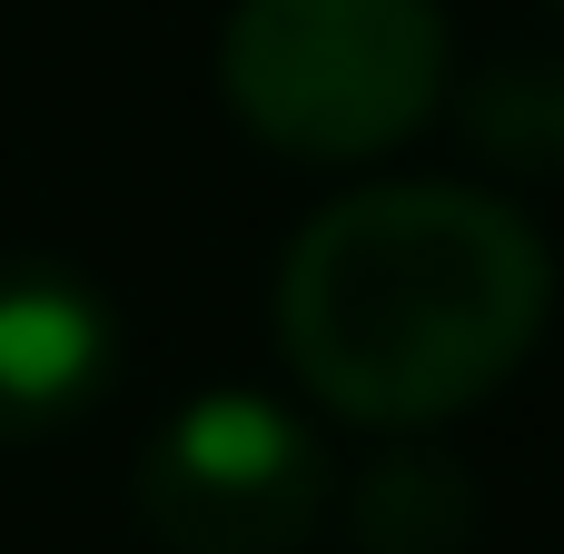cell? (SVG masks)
<instances>
[{"label":"cell","instance_id":"1","mask_svg":"<svg viewBox=\"0 0 564 554\" xmlns=\"http://www.w3.org/2000/svg\"><path fill=\"white\" fill-rule=\"evenodd\" d=\"M555 258L535 218L466 178H367L278 258L288 377L377 436L486 406L545 337Z\"/></svg>","mask_w":564,"mask_h":554},{"label":"cell","instance_id":"4","mask_svg":"<svg viewBox=\"0 0 564 554\" xmlns=\"http://www.w3.org/2000/svg\"><path fill=\"white\" fill-rule=\"evenodd\" d=\"M119 377L109 297L40 248H0V446H40L79 426Z\"/></svg>","mask_w":564,"mask_h":554},{"label":"cell","instance_id":"5","mask_svg":"<svg viewBox=\"0 0 564 554\" xmlns=\"http://www.w3.org/2000/svg\"><path fill=\"white\" fill-rule=\"evenodd\" d=\"M476 525H486V496H476L466 456H446L426 426L397 436L387 456H367L347 486V545L357 554H466Z\"/></svg>","mask_w":564,"mask_h":554},{"label":"cell","instance_id":"3","mask_svg":"<svg viewBox=\"0 0 564 554\" xmlns=\"http://www.w3.org/2000/svg\"><path fill=\"white\" fill-rule=\"evenodd\" d=\"M129 506L159 554H297L327 525L337 476L297 406L258 387H208L149 426Z\"/></svg>","mask_w":564,"mask_h":554},{"label":"cell","instance_id":"7","mask_svg":"<svg viewBox=\"0 0 564 554\" xmlns=\"http://www.w3.org/2000/svg\"><path fill=\"white\" fill-rule=\"evenodd\" d=\"M555 10H564V0H555Z\"/></svg>","mask_w":564,"mask_h":554},{"label":"cell","instance_id":"2","mask_svg":"<svg viewBox=\"0 0 564 554\" xmlns=\"http://www.w3.org/2000/svg\"><path fill=\"white\" fill-rule=\"evenodd\" d=\"M456 79V30L436 0H238L218 30L228 119L297 159L357 169L406 149Z\"/></svg>","mask_w":564,"mask_h":554},{"label":"cell","instance_id":"6","mask_svg":"<svg viewBox=\"0 0 564 554\" xmlns=\"http://www.w3.org/2000/svg\"><path fill=\"white\" fill-rule=\"evenodd\" d=\"M466 149L496 178H564V50H506L456 99Z\"/></svg>","mask_w":564,"mask_h":554}]
</instances>
